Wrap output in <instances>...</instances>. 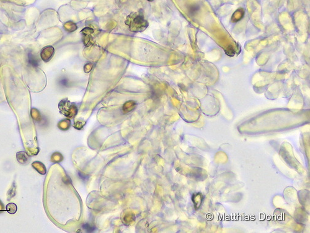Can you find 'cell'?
Instances as JSON below:
<instances>
[{
    "mask_svg": "<svg viewBox=\"0 0 310 233\" xmlns=\"http://www.w3.org/2000/svg\"><path fill=\"white\" fill-rule=\"evenodd\" d=\"M125 22L128 25L129 30L133 32H143L149 25V23L144 19L143 12L141 10L131 12L126 17Z\"/></svg>",
    "mask_w": 310,
    "mask_h": 233,
    "instance_id": "obj_1",
    "label": "cell"
},
{
    "mask_svg": "<svg viewBox=\"0 0 310 233\" xmlns=\"http://www.w3.org/2000/svg\"><path fill=\"white\" fill-rule=\"evenodd\" d=\"M59 109L61 113L69 118L74 117L78 112V109L74 104L71 103L67 99H63L60 103Z\"/></svg>",
    "mask_w": 310,
    "mask_h": 233,
    "instance_id": "obj_2",
    "label": "cell"
},
{
    "mask_svg": "<svg viewBox=\"0 0 310 233\" xmlns=\"http://www.w3.org/2000/svg\"><path fill=\"white\" fill-rule=\"evenodd\" d=\"M54 53L55 48L52 46H46L42 50L40 57L45 62H48L51 59Z\"/></svg>",
    "mask_w": 310,
    "mask_h": 233,
    "instance_id": "obj_3",
    "label": "cell"
},
{
    "mask_svg": "<svg viewBox=\"0 0 310 233\" xmlns=\"http://www.w3.org/2000/svg\"><path fill=\"white\" fill-rule=\"evenodd\" d=\"M27 60H28V63L30 66L33 67H37L38 66L39 64L38 58L33 52H29L28 53Z\"/></svg>",
    "mask_w": 310,
    "mask_h": 233,
    "instance_id": "obj_4",
    "label": "cell"
},
{
    "mask_svg": "<svg viewBox=\"0 0 310 233\" xmlns=\"http://www.w3.org/2000/svg\"><path fill=\"white\" fill-rule=\"evenodd\" d=\"M244 11L243 9L239 8L237 9L232 16V21L235 22L241 20L244 16Z\"/></svg>",
    "mask_w": 310,
    "mask_h": 233,
    "instance_id": "obj_5",
    "label": "cell"
},
{
    "mask_svg": "<svg viewBox=\"0 0 310 233\" xmlns=\"http://www.w3.org/2000/svg\"><path fill=\"white\" fill-rule=\"evenodd\" d=\"M17 158L19 163L22 164H25L29 161V157L27 153L24 152H18L17 153Z\"/></svg>",
    "mask_w": 310,
    "mask_h": 233,
    "instance_id": "obj_6",
    "label": "cell"
},
{
    "mask_svg": "<svg viewBox=\"0 0 310 233\" xmlns=\"http://www.w3.org/2000/svg\"><path fill=\"white\" fill-rule=\"evenodd\" d=\"M136 106V103L133 101H129L126 102L123 106V111L125 113L129 112L134 109Z\"/></svg>",
    "mask_w": 310,
    "mask_h": 233,
    "instance_id": "obj_7",
    "label": "cell"
},
{
    "mask_svg": "<svg viewBox=\"0 0 310 233\" xmlns=\"http://www.w3.org/2000/svg\"><path fill=\"white\" fill-rule=\"evenodd\" d=\"M33 167L37 170L42 175H44L46 173V168L43 164L40 162H35L32 163Z\"/></svg>",
    "mask_w": 310,
    "mask_h": 233,
    "instance_id": "obj_8",
    "label": "cell"
},
{
    "mask_svg": "<svg viewBox=\"0 0 310 233\" xmlns=\"http://www.w3.org/2000/svg\"><path fill=\"white\" fill-rule=\"evenodd\" d=\"M6 209V211L9 213L13 214H15L17 211V206L14 203H9L8 204H7Z\"/></svg>",
    "mask_w": 310,
    "mask_h": 233,
    "instance_id": "obj_9",
    "label": "cell"
},
{
    "mask_svg": "<svg viewBox=\"0 0 310 233\" xmlns=\"http://www.w3.org/2000/svg\"><path fill=\"white\" fill-rule=\"evenodd\" d=\"M70 126V121L68 119L63 120L58 123V127L61 130H67Z\"/></svg>",
    "mask_w": 310,
    "mask_h": 233,
    "instance_id": "obj_10",
    "label": "cell"
},
{
    "mask_svg": "<svg viewBox=\"0 0 310 233\" xmlns=\"http://www.w3.org/2000/svg\"><path fill=\"white\" fill-rule=\"evenodd\" d=\"M64 29L68 32H73L77 29L76 24L72 22H68L64 25Z\"/></svg>",
    "mask_w": 310,
    "mask_h": 233,
    "instance_id": "obj_11",
    "label": "cell"
},
{
    "mask_svg": "<svg viewBox=\"0 0 310 233\" xmlns=\"http://www.w3.org/2000/svg\"><path fill=\"white\" fill-rule=\"evenodd\" d=\"M59 83L62 86L67 87L69 85V80L66 77L60 78L59 80Z\"/></svg>",
    "mask_w": 310,
    "mask_h": 233,
    "instance_id": "obj_12",
    "label": "cell"
},
{
    "mask_svg": "<svg viewBox=\"0 0 310 233\" xmlns=\"http://www.w3.org/2000/svg\"><path fill=\"white\" fill-rule=\"evenodd\" d=\"M52 157H54V160H52L54 162H59L61 160H62V159H63L62 158H60V157H62V155H61V153H54L53 154Z\"/></svg>",
    "mask_w": 310,
    "mask_h": 233,
    "instance_id": "obj_13",
    "label": "cell"
},
{
    "mask_svg": "<svg viewBox=\"0 0 310 233\" xmlns=\"http://www.w3.org/2000/svg\"><path fill=\"white\" fill-rule=\"evenodd\" d=\"M82 227L84 229H85L87 232H92L94 230V227H91L89 226L88 224H85L82 226Z\"/></svg>",
    "mask_w": 310,
    "mask_h": 233,
    "instance_id": "obj_14",
    "label": "cell"
},
{
    "mask_svg": "<svg viewBox=\"0 0 310 233\" xmlns=\"http://www.w3.org/2000/svg\"><path fill=\"white\" fill-rule=\"evenodd\" d=\"M92 68V64H91V63H87V64L85 65V66L84 67V71L86 73H88V72H89L91 70Z\"/></svg>",
    "mask_w": 310,
    "mask_h": 233,
    "instance_id": "obj_15",
    "label": "cell"
},
{
    "mask_svg": "<svg viewBox=\"0 0 310 233\" xmlns=\"http://www.w3.org/2000/svg\"><path fill=\"white\" fill-rule=\"evenodd\" d=\"M198 9V7L197 6H192L191 8H190V12L192 14L196 12Z\"/></svg>",
    "mask_w": 310,
    "mask_h": 233,
    "instance_id": "obj_16",
    "label": "cell"
}]
</instances>
